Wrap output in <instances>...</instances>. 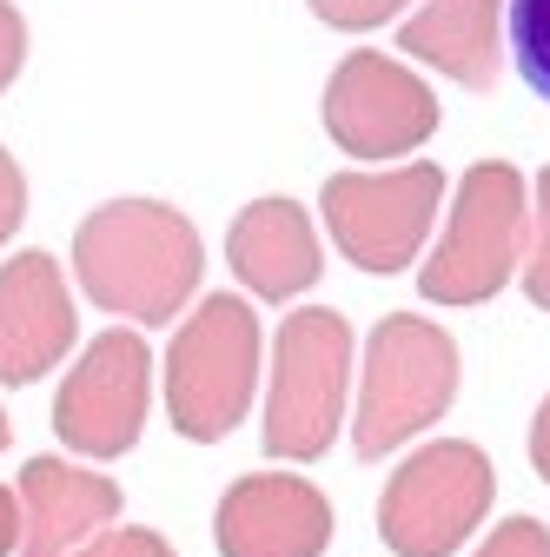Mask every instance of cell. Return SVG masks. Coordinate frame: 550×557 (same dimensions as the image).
<instances>
[{"label": "cell", "instance_id": "cell-1", "mask_svg": "<svg viewBox=\"0 0 550 557\" xmlns=\"http://www.w3.org/2000/svg\"><path fill=\"white\" fill-rule=\"evenodd\" d=\"M205 246L166 199H107L74 233V278L100 312L133 325H173L199 299Z\"/></svg>", "mask_w": 550, "mask_h": 557}, {"label": "cell", "instance_id": "cell-2", "mask_svg": "<svg viewBox=\"0 0 550 557\" xmlns=\"http://www.w3.org/2000/svg\"><path fill=\"white\" fill-rule=\"evenodd\" d=\"M259 392V312L233 293L199 299L166 345V418L192 445H220L246 425Z\"/></svg>", "mask_w": 550, "mask_h": 557}, {"label": "cell", "instance_id": "cell-3", "mask_svg": "<svg viewBox=\"0 0 550 557\" xmlns=\"http://www.w3.org/2000/svg\"><path fill=\"white\" fill-rule=\"evenodd\" d=\"M524 226H530V193L511 160H477L451 199L445 239L432 246L418 272V299L432 306H485L511 286L524 265Z\"/></svg>", "mask_w": 550, "mask_h": 557}, {"label": "cell", "instance_id": "cell-4", "mask_svg": "<svg viewBox=\"0 0 550 557\" xmlns=\"http://www.w3.org/2000/svg\"><path fill=\"white\" fill-rule=\"evenodd\" d=\"M458 398V345L418 312H391L372 325L365 345V379H359V425L352 445L359 458H391L425 425L451 411Z\"/></svg>", "mask_w": 550, "mask_h": 557}, {"label": "cell", "instance_id": "cell-5", "mask_svg": "<svg viewBox=\"0 0 550 557\" xmlns=\"http://www.w3.org/2000/svg\"><path fill=\"white\" fill-rule=\"evenodd\" d=\"M352 392V325L332 306H299L272 338L265 392V458H325Z\"/></svg>", "mask_w": 550, "mask_h": 557}, {"label": "cell", "instance_id": "cell-6", "mask_svg": "<svg viewBox=\"0 0 550 557\" xmlns=\"http://www.w3.org/2000/svg\"><path fill=\"white\" fill-rule=\"evenodd\" d=\"M491 498H498V471L477 445H464V438L425 445L418 458H404L385 478L378 537H385L391 557H451L485 524Z\"/></svg>", "mask_w": 550, "mask_h": 557}, {"label": "cell", "instance_id": "cell-7", "mask_svg": "<svg viewBox=\"0 0 550 557\" xmlns=\"http://www.w3.org/2000/svg\"><path fill=\"white\" fill-rule=\"evenodd\" d=\"M445 206V166L438 160H404L391 173H332L318 193V213L332 246L359 272H404L425 252L432 220Z\"/></svg>", "mask_w": 550, "mask_h": 557}, {"label": "cell", "instance_id": "cell-8", "mask_svg": "<svg viewBox=\"0 0 550 557\" xmlns=\"http://www.w3.org/2000/svg\"><path fill=\"white\" fill-rule=\"evenodd\" d=\"M325 133L352 160H404L438 133V94L391 53H346L325 81Z\"/></svg>", "mask_w": 550, "mask_h": 557}, {"label": "cell", "instance_id": "cell-9", "mask_svg": "<svg viewBox=\"0 0 550 557\" xmlns=\"http://www.w3.org/2000/svg\"><path fill=\"white\" fill-rule=\"evenodd\" d=\"M153 352L140 332H100L53 392V438L74 458H126L147 432Z\"/></svg>", "mask_w": 550, "mask_h": 557}, {"label": "cell", "instance_id": "cell-10", "mask_svg": "<svg viewBox=\"0 0 550 557\" xmlns=\"http://www.w3.org/2000/svg\"><path fill=\"white\" fill-rule=\"evenodd\" d=\"M220 557H325L332 505L299 471H252L213 511Z\"/></svg>", "mask_w": 550, "mask_h": 557}, {"label": "cell", "instance_id": "cell-11", "mask_svg": "<svg viewBox=\"0 0 550 557\" xmlns=\"http://www.w3.org/2000/svg\"><path fill=\"white\" fill-rule=\"evenodd\" d=\"M80 338L74 293L47 252H14L0 265V385L47 379Z\"/></svg>", "mask_w": 550, "mask_h": 557}, {"label": "cell", "instance_id": "cell-12", "mask_svg": "<svg viewBox=\"0 0 550 557\" xmlns=\"http://www.w3.org/2000/svg\"><path fill=\"white\" fill-rule=\"evenodd\" d=\"M14 498H21V557H74L87 537L113 524L120 484L66 458H27Z\"/></svg>", "mask_w": 550, "mask_h": 557}, {"label": "cell", "instance_id": "cell-13", "mask_svg": "<svg viewBox=\"0 0 550 557\" xmlns=\"http://www.w3.org/2000/svg\"><path fill=\"white\" fill-rule=\"evenodd\" d=\"M226 265L239 272V286L259 293V299H299V293H312L318 272H325L312 213H305L299 199H286V193L252 199L246 213L233 220V233H226Z\"/></svg>", "mask_w": 550, "mask_h": 557}, {"label": "cell", "instance_id": "cell-14", "mask_svg": "<svg viewBox=\"0 0 550 557\" xmlns=\"http://www.w3.org/2000/svg\"><path fill=\"white\" fill-rule=\"evenodd\" d=\"M398 53L438 66L471 94H491L504 74V0H425L418 14H404Z\"/></svg>", "mask_w": 550, "mask_h": 557}, {"label": "cell", "instance_id": "cell-15", "mask_svg": "<svg viewBox=\"0 0 550 557\" xmlns=\"http://www.w3.org/2000/svg\"><path fill=\"white\" fill-rule=\"evenodd\" d=\"M504 40L530 94L550 107V0H504Z\"/></svg>", "mask_w": 550, "mask_h": 557}, {"label": "cell", "instance_id": "cell-16", "mask_svg": "<svg viewBox=\"0 0 550 557\" xmlns=\"http://www.w3.org/2000/svg\"><path fill=\"white\" fill-rule=\"evenodd\" d=\"M524 299L550 312V166L537 173V213H530V246H524Z\"/></svg>", "mask_w": 550, "mask_h": 557}, {"label": "cell", "instance_id": "cell-17", "mask_svg": "<svg viewBox=\"0 0 550 557\" xmlns=\"http://www.w3.org/2000/svg\"><path fill=\"white\" fill-rule=\"evenodd\" d=\"M305 8H312L325 27H338V34H372V27L398 21L411 0H305Z\"/></svg>", "mask_w": 550, "mask_h": 557}, {"label": "cell", "instance_id": "cell-18", "mask_svg": "<svg viewBox=\"0 0 550 557\" xmlns=\"http://www.w3.org/2000/svg\"><path fill=\"white\" fill-rule=\"evenodd\" d=\"M74 557H173V544L147 524H107L100 537H87Z\"/></svg>", "mask_w": 550, "mask_h": 557}, {"label": "cell", "instance_id": "cell-19", "mask_svg": "<svg viewBox=\"0 0 550 557\" xmlns=\"http://www.w3.org/2000/svg\"><path fill=\"white\" fill-rule=\"evenodd\" d=\"M471 557H550V531L537 518H504Z\"/></svg>", "mask_w": 550, "mask_h": 557}, {"label": "cell", "instance_id": "cell-20", "mask_svg": "<svg viewBox=\"0 0 550 557\" xmlns=\"http://www.w3.org/2000/svg\"><path fill=\"white\" fill-rule=\"evenodd\" d=\"M21 220H27V173H21V160L8 147H0V246L21 233Z\"/></svg>", "mask_w": 550, "mask_h": 557}, {"label": "cell", "instance_id": "cell-21", "mask_svg": "<svg viewBox=\"0 0 550 557\" xmlns=\"http://www.w3.org/2000/svg\"><path fill=\"white\" fill-rule=\"evenodd\" d=\"M21 66H27V21L14 0H0V94L21 81Z\"/></svg>", "mask_w": 550, "mask_h": 557}, {"label": "cell", "instance_id": "cell-22", "mask_svg": "<svg viewBox=\"0 0 550 557\" xmlns=\"http://www.w3.org/2000/svg\"><path fill=\"white\" fill-rule=\"evenodd\" d=\"M530 471L550 484V398H543L537 418H530Z\"/></svg>", "mask_w": 550, "mask_h": 557}, {"label": "cell", "instance_id": "cell-23", "mask_svg": "<svg viewBox=\"0 0 550 557\" xmlns=\"http://www.w3.org/2000/svg\"><path fill=\"white\" fill-rule=\"evenodd\" d=\"M21 550V498L0 484V557H14Z\"/></svg>", "mask_w": 550, "mask_h": 557}, {"label": "cell", "instance_id": "cell-24", "mask_svg": "<svg viewBox=\"0 0 550 557\" xmlns=\"http://www.w3.org/2000/svg\"><path fill=\"white\" fill-rule=\"evenodd\" d=\"M8 438H14V425H8V411H0V451H8Z\"/></svg>", "mask_w": 550, "mask_h": 557}]
</instances>
